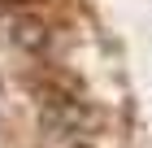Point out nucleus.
Here are the masks:
<instances>
[{"instance_id": "f257e3e1", "label": "nucleus", "mask_w": 152, "mask_h": 148, "mask_svg": "<svg viewBox=\"0 0 152 148\" xmlns=\"http://www.w3.org/2000/svg\"><path fill=\"white\" fill-rule=\"evenodd\" d=\"M83 122H87V109L78 100H65V96L44 100V126L52 135H74V131H83Z\"/></svg>"}, {"instance_id": "f03ea898", "label": "nucleus", "mask_w": 152, "mask_h": 148, "mask_svg": "<svg viewBox=\"0 0 152 148\" xmlns=\"http://www.w3.org/2000/svg\"><path fill=\"white\" fill-rule=\"evenodd\" d=\"M9 39L22 48V52H44L48 39H52V31H48V22L35 18V13H18L9 22Z\"/></svg>"}, {"instance_id": "7ed1b4c3", "label": "nucleus", "mask_w": 152, "mask_h": 148, "mask_svg": "<svg viewBox=\"0 0 152 148\" xmlns=\"http://www.w3.org/2000/svg\"><path fill=\"white\" fill-rule=\"evenodd\" d=\"M74 148H87V144H74Z\"/></svg>"}]
</instances>
